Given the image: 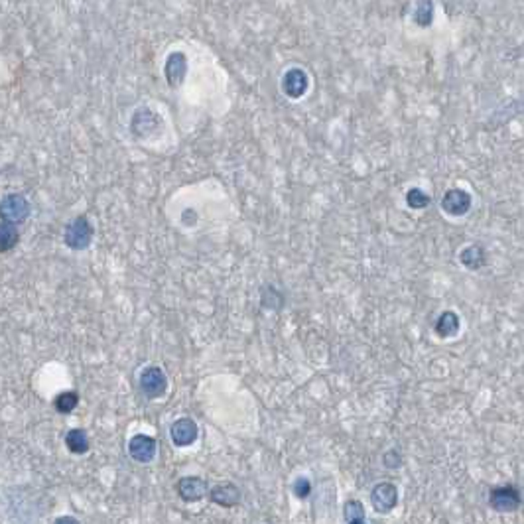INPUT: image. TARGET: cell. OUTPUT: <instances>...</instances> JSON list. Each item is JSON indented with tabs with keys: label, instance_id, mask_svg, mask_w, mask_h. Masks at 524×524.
<instances>
[{
	"label": "cell",
	"instance_id": "cell-21",
	"mask_svg": "<svg viewBox=\"0 0 524 524\" xmlns=\"http://www.w3.org/2000/svg\"><path fill=\"white\" fill-rule=\"evenodd\" d=\"M430 201H432V197L428 196L424 189H420V187H414V189H410L406 194V203H408L410 209H424L430 205Z\"/></svg>",
	"mask_w": 524,
	"mask_h": 524
},
{
	"label": "cell",
	"instance_id": "cell-2",
	"mask_svg": "<svg viewBox=\"0 0 524 524\" xmlns=\"http://www.w3.org/2000/svg\"><path fill=\"white\" fill-rule=\"evenodd\" d=\"M30 215V201L20 194H8L0 199V219L12 223V225H20Z\"/></svg>",
	"mask_w": 524,
	"mask_h": 524
},
{
	"label": "cell",
	"instance_id": "cell-13",
	"mask_svg": "<svg viewBox=\"0 0 524 524\" xmlns=\"http://www.w3.org/2000/svg\"><path fill=\"white\" fill-rule=\"evenodd\" d=\"M209 501L215 502L219 507H225V509H231L235 504L240 502V489L235 485V483H219L215 485L211 491H209Z\"/></svg>",
	"mask_w": 524,
	"mask_h": 524
},
{
	"label": "cell",
	"instance_id": "cell-14",
	"mask_svg": "<svg viewBox=\"0 0 524 524\" xmlns=\"http://www.w3.org/2000/svg\"><path fill=\"white\" fill-rule=\"evenodd\" d=\"M461 328V319L456 312H444L436 321V335L439 337H456Z\"/></svg>",
	"mask_w": 524,
	"mask_h": 524
},
{
	"label": "cell",
	"instance_id": "cell-18",
	"mask_svg": "<svg viewBox=\"0 0 524 524\" xmlns=\"http://www.w3.org/2000/svg\"><path fill=\"white\" fill-rule=\"evenodd\" d=\"M414 22L420 28H428L434 20V2L432 0H416L414 8Z\"/></svg>",
	"mask_w": 524,
	"mask_h": 524
},
{
	"label": "cell",
	"instance_id": "cell-12",
	"mask_svg": "<svg viewBox=\"0 0 524 524\" xmlns=\"http://www.w3.org/2000/svg\"><path fill=\"white\" fill-rule=\"evenodd\" d=\"M307 87H310V79H307L306 71H302L298 67L286 71L282 77V91L290 99H300L302 95H306Z\"/></svg>",
	"mask_w": 524,
	"mask_h": 524
},
{
	"label": "cell",
	"instance_id": "cell-3",
	"mask_svg": "<svg viewBox=\"0 0 524 524\" xmlns=\"http://www.w3.org/2000/svg\"><path fill=\"white\" fill-rule=\"evenodd\" d=\"M138 384H140V391L146 398H160L164 396L166 391H168V377L166 372L156 367V365H150V367H144L140 377H138Z\"/></svg>",
	"mask_w": 524,
	"mask_h": 524
},
{
	"label": "cell",
	"instance_id": "cell-15",
	"mask_svg": "<svg viewBox=\"0 0 524 524\" xmlns=\"http://www.w3.org/2000/svg\"><path fill=\"white\" fill-rule=\"evenodd\" d=\"M459 261H461V264H465L470 270H479L487 264V252L481 245H471V247L461 251Z\"/></svg>",
	"mask_w": 524,
	"mask_h": 524
},
{
	"label": "cell",
	"instance_id": "cell-19",
	"mask_svg": "<svg viewBox=\"0 0 524 524\" xmlns=\"http://www.w3.org/2000/svg\"><path fill=\"white\" fill-rule=\"evenodd\" d=\"M77 405H79V394L73 393V391H66V393L57 394L54 400L55 410L59 414H71L77 408Z\"/></svg>",
	"mask_w": 524,
	"mask_h": 524
},
{
	"label": "cell",
	"instance_id": "cell-20",
	"mask_svg": "<svg viewBox=\"0 0 524 524\" xmlns=\"http://www.w3.org/2000/svg\"><path fill=\"white\" fill-rule=\"evenodd\" d=\"M343 518H345V523L349 524L365 523V507H363V502L357 501V499H351V501L345 502V507H343Z\"/></svg>",
	"mask_w": 524,
	"mask_h": 524
},
{
	"label": "cell",
	"instance_id": "cell-7",
	"mask_svg": "<svg viewBox=\"0 0 524 524\" xmlns=\"http://www.w3.org/2000/svg\"><path fill=\"white\" fill-rule=\"evenodd\" d=\"M129 453L136 463H152L158 453V442L146 434H136L129 442Z\"/></svg>",
	"mask_w": 524,
	"mask_h": 524
},
{
	"label": "cell",
	"instance_id": "cell-8",
	"mask_svg": "<svg viewBox=\"0 0 524 524\" xmlns=\"http://www.w3.org/2000/svg\"><path fill=\"white\" fill-rule=\"evenodd\" d=\"M197 436H199V428H197L196 420H191V418H180L170 428V437H172L175 448L191 446Z\"/></svg>",
	"mask_w": 524,
	"mask_h": 524
},
{
	"label": "cell",
	"instance_id": "cell-9",
	"mask_svg": "<svg viewBox=\"0 0 524 524\" xmlns=\"http://www.w3.org/2000/svg\"><path fill=\"white\" fill-rule=\"evenodd\" d=\"M471 196L463 189H448L444 197H442V209L451 215V217H461L465 213H470L471 209Z\"/></svg>",
	"mask_w": 524,
	"mask_h": 524
},
{
	"label": "cell",
	"instance_id": "cell-16",
	"mask_svg": "<svg viewBox=\"0 0 524 524\" xmlns=\"http://www.w3.org/2000/svg\"><path fill=\"white\" fill-rule=\"evenodd\" d=\"M66 446L71 453H77V456L87 453L89 448H91L89 434L83 428H73V430H69L66 436Z\"/></svg>",
	"mask_w": 524,
	"mask_h": 524
},
{
	"label": "cell",
	"instance_id": "cell-17",
	"mask_svg": "<svg viewBox=\"0 0 524 524\" xmlns=\"http://www.w3.org/2000/svg\"><path fill=\"white\" fill-rule=\"evenodd\" d=\"M18 240H20V235L16 231V225L0 221V252L12 251L18 245Z\"/></svg>",
	"mask_w": 524,
	"mask_h": 524
},
{
	"label": "cell",
	"instance_id": "cell-11",
	"mask_svg": "<svg viewBox=\"0 0 524 524\" xmlns=\"http://www.w3.org/2000/svg\"><path fill=\"white\" fill-rule=\"evenodd\" d=\"M177 495L180 499L186 502L201 501L205 495H209V487L201 477H182L177 481Z\"/></svg>",
	"mask_w": 524,
	"mask_h": 524
},
{
	"label": "cell",
	"instance_id": "cell-10",
	"mask_svg": "<svg viewBox=\"0 0 524 524\" xmlns=\"http://www.w3.org/2000/svg\"><path fill=\"white\" fill-rule=\"evenodd\" d=\"M166 81L170 87H180L187 75V57L182 52H172L164 66Z\"/></svg>",
	"mask_w": 524,
	"mask_h": 524
},
{
	"label": "cell",
	"instance_id": "cell-4",
	"mask_svg": "<svg viewBox=\"0 0 524 524\" xmlns=\"http://www.w3.org/2000/svg\"><path fill=\"white\" fill-rule=\"evenodd\" d=\"M489 504H491L493 511H497V513H514V511L521 509L523 497H521V491L514 485H501V487L491 489Z\"/></svg>",
	"mask_w": 524,
	"mask_h": 524
},
{
	"label": "cell",
	"instance_id": "cell-24",
	"mask_svg": "<svg viewBox=\"0 0 524 524\" xmlns=\"http://www.w3.org/2000/svg\"><path fill=\"white\" fill-rule=\"evenodd\" d=\"M196 213H194V209H187V211H186V213H184V215H182V221H184V223H187V225H194V223H196Z\"/></svg>",
	"mask_w": 524,
	"mask_h": 524
},
{
	"label": "cell",
	"instance_id": "cell-6",
	"mask_svg": "<svg viewBox=\"0 0 524 524\" xmlns=\"http://www.w3.org/2000/svg\"><path fill=\"white\" fill-rule=\"evenodd\" d=\"M160 124H162L160 117L154 110H150L148 107H140L132 115L131 131L136 138H148L160 129Z\"/></svg>",
	"mask_w": 524,
	"mask_h": 524
},
{
	"label": "cell",
	"instance_id": "cell-1",
	"mask_svg": "<svg viewBox=\"0 0 524 524\" xmlns=\"http://www.w3.org/2000/svg\"><path fill=\"white\" fill-rule=\"evenodd\" d=\"M93 240V225L85 215H79L71 223H67L64 233V242L71 251H85Z\"/></svg>",
	"mask_w": 524,
	"mask_h": 524
},
{
	"label": "cell",
	"instance_id": "cell-22",
	"mask_svg": "<svg viewBox=\"0 0 524 524\" xmlns=\"http://www.w3.org/2000/svg\"><path fill=\"white\" fill-rule=\"evenodd\" d=\"M292 491L298 499H307L312 495V483L307 477H298L292 485Z\"/></svg>",
	"mask_w": 524,
	"mask_h": 524
},
{
	"label": "cell",
	"instance_id": "cell-25",
	"mask_svg": "<svg viewBox=\"0 0 524 524\" xmlns=\"http://www.w3.org/2000/svg\"><path fill=\"white\" fill-rule=\"evenodd\" d=\"M55 523H73V524H77L79 521H77V518H73V516H59V518H55Z\"/></svg>",
	"mask_w": 524,
	"mask_h": 524
},
{
	"label": "cell",
	"instance_id": "cell-23",
	"mask_svg": "<svg viewBox=\"0 0 524 524\" xmlns=\"http://www.w3.org/2000/svg\"><path fill=\"white\" fill-rule=\"evenodd\" d=\"M382 461H384V465L388 467V470H394V467H400L402 463V458L398 456V451L396 449H393V451H388V453H384V458H382Z\"/></svg>",
	"mask_w": 524,
	"mask_h": 524
},
{
	"label": "cell",
	"instance_id": "cell-5",
	"mask_svg": "<svg viewBox=\"0 0 524 524\" xmlns=\"http://www.w3.org/2000/svg\"><path fill=\"white\" fill-rule=\"evenodd\" d=\"M371 502L377 513L388 514L398 504V489L388 481L377 483L371 491Z\"/></svg>",
	"mask_w": 524,
	"mask_h": 524
}]
</instances>
